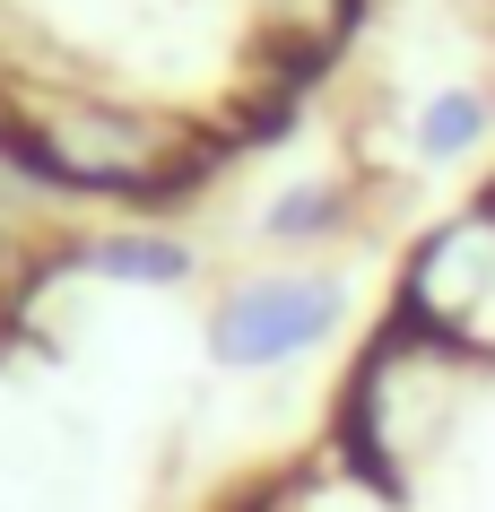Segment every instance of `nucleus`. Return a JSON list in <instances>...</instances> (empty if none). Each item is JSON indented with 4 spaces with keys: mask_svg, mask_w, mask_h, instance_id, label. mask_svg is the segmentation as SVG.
Instances as JSON below:
<instances>
[{
    "mask_svg": "<svg viewBox=\"0 0 495 512\" xmlns=\"http://www.w3.org/2000/svg\"><path fill=\"white\" fill-rule=\"evenodd\" d=\"M469 374H478V356H461L452 339H426L409 322H391V339L348 374V408H339L357 469H374V478H417L443 452L452 417H461Z\"/></svg>",
    "mask_w": 495,
    "mask_h": 512,
    "instance_id": "nucleus-2",
    "label": "nucleus"
},
{
    "mask_svg": "<svg viewBox=\"0 0 495 512\" xmlns=\"http://www.w3.org/2000/svg\"><path fill=\"white\" fill-rule=\"evenodd\" d=\"M0 148L27 165L44 200L105 209H174L209 174V131L157 96L96 79H9L0 70Z\"/></svg>",
    "mask_w": 495,
    "mask_h": 512,
    "instance_id": "nucleus-1",
    "label": "nucleus"
},
{
    "mask_svg": "<svg viewBox=\"0 0 495 512\" xmlns=\"http://www.w3.org/2000/svg\"><path fill=\"white\" fill-rule=\"evenodd\" d=\"M391 322L452 339L461 356H495V209H461L417 243Z\"/></svg>",
    "mask_w": 495,
    "mask_h": 512,
    "instance_id": "nucleus-4",
    "label": "nucleus"
},
{
    "mask_svg": "<svg viewBox=\"0 0 495 512\" xmlns=\"http://www.w3.org/2000/svg\"><path fill=\"white\" fill-rule=\"evenodd\" d=\"M61 270H79L105 296H183L200 278V243L183 226H157V217H105L96 235L61 252Z\"/></svg>",
    "mask_w": 495,
    "mask_h": 512,
    "instance_id": "nucleus-5",
    "label": "nucleus"
},
{
    "mask_svg": "<svg viewBox=\"0 0 495 512\" xmlns=\"http://www.w3.org/2000/svg\"><path fill=\"white\" fill-rule=\"evenodd\" d=\"M348 313H357V296L330 261H270V270H244L209 296L200 356L226 382H278L296 365H313L348 330Z\"/></svg>",
    "mask_w": 495,
    "mask_h": 512,
    "instance_id": "nucleus-3",
    "label": "nucleus"
},
{
    "mask_svg": "<svg viewBox=\"0 0 495 512\" xmlns=\"http://www.w3.org/2000/svg\"><path fill=\"white\" fill-rule=\"evenodd\" d=\"M270 261H322L357 235V183L348 174H278L261 200H252V226H244Z\"/></svg>",
    "mask_w": 495,
    "mask_h": 512,
    "instance_id": "nucleus-6",
    "label": "nucleus"
},
{
    "mask_svg": "<svg viewBox=\"0 0 495 512\" xmlns=\"http://www.w3.org/2000/svg\"><path fill=\"white\" fill-rule=\"evenodd\" d=\"M487 139H495V87H487V79H443V87H426V96L409 105V122H400V148H409V165H426V174L469 165Z\"/></svg>",
    "mask_w": 495,
    "mask_h": 512,
    "instance_id": "nucleus-7",
    "label": "nucleus"
}]
</instances>
